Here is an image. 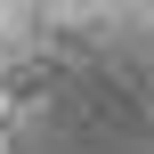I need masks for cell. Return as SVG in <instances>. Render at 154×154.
Returning a JSON list of instances; mask_svg holds the SVG:
<instances>
[{"instance_id": "1", "label": "cell", "mask_w": 154, "mask_h": 154, "mask_svg": "<svg viewBox=\"0 0 154 154\" xmlns=\"http://www.w3.org/2000/svg\"><path fill=\"white\" fill-rule=\"evenodd\" d=\"M0 154H154V0H0Z\"/></svg>"}]
</instances>
